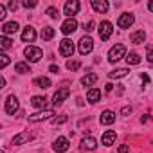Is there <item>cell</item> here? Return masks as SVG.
Wrapping results in <instances>:
<instances>
[{
    "mask_svg": "<svg viewBox=\"0 0 153 153\" xmlns=\"http://www.w3.org/2000/svg\"><path fill=\"white\" fill-rule=\"evenodd\" d=\"M115 139H117L115 131H114V130H108V131H105V133H103L101 142H103L105 146H114V144H115Z\"/></svg>",
    "mask_w": 153,
    "mask_h": 153,
    "instance_id": "16",
    "label": "cell"
},
{
    "mask_svg": "<svg viewBox=\"0 0 153 153\" xmlns=\"http://www.w3.org/2000/svg\"><path fill=\"white\" fill-rule=\"evenodd\" d=\"M99 121H101V124H105V126L114 124V123H115V112H112V110H105V112L101 114Z\"/></svg>",
    "mask_w": 153,
    "mask_h": 153,
    "instance_id": "14",
    "label": "cell"
},
{
    "mask_svg": "<svg viewBox=\"0 0 153 153\" xmlns=\"http://www.w3.org/2000/svg\"><path fill=\"white\" fill-rule=\"evenodd\" d=\"M117 151H119V153H130V148H128V144H121V146L117 148Z\"/></svg>",
    "mask_w": 153,
    "mask_h": 153,
    "instance_id": "36",
    "label": "cell"
},
{
    "mask_svg": "<svg viewBox=\"0 0 153 153\" xmlns=\"http://www.w3.org/2000/svg\"><path fill=\"white\" fill-rule=\"evenodd\" d=\"M74 51H76V47H74V42H72V40L65 38V40L59 42V54H61L63 58H70V56L74 54Z\"/></svg>",
    "mask_w": 153,
    "mask_h": 153,
    "instance_id": "5",
    "label": "cell"
},
{
    "mask_svg": "<svg viewBox=\"0 0 153 153\" xmlns=\"http://www.w3.org/2000/svg\"><path fill=\"white\" fill-rule=\"evenodd\" d=\"M99 38L103 40V42H106L110 36H112V33H114V25H112V22H108V20H105V22H101V25H99Z\"/></svg>",
    "mask_w": 153,
    "mask_h": 153,
    "instance_id": "7",
    "label": "cell"
},
{
    "mask_svg": "<svg viewBox=\"0 0 153 153\" xmlns=\"http://www.w3.org/2000/svg\"><path fill=\"white\" fill-rule=\"evenodd\" d=\"M79 9H81V4L78 2V0H68V2H65L63 15H67L68 18H74L76 15L79 13Z\"/></svg>",
    "mask_w": 153,
    "mask_h": 153,
    "instance_id": "2",
    "label": "cell"
},
{
    "mask_svg": "<svg viewBox=\"0 0 153 153\" xmlns=\"http://www.w3.org/2000/svg\"><path fill=\"white\" fill-rule=\"evenodd\" d=\"M68 96H70V90H68L67 87H63V88H59V90H58V92H56V94L52 96V105H54V106H58V105H61V103H63V101H65V99H67Z\"/></svg>",
    "mask_w": 153,
    "mask_h": 153,
    "instance_id": "12",
    "label": "cell"
},
{
    "mask_svg": "<svg viewBox=\"0 0 153 153\" xmlns=\"http://www.w3.org/2000/svg\"><path fill=\"white\" fill-rule=\"evenodd\" d=\"M6 16H7V15H6V6H4V4H0V20L4 22Z\"/></svg>",
    "mask_w": 153,
    "mask_h": 153,
    "instance_id": "35",
    "label": "cell"
},
{
    "mask_svg": "<svg viewBox=\"0 0 153 153\" xmlns=\"http://www.w3.org/2000/svg\"><path fill=\"white\" fill-rule=\"evenodd\" d=\"M148 9H149V11L153 13V0H151V2H149V4H148Z\"/></svg>",
    "mask_w": 153,
    "mask_h": 153,
    "instance_id": "45",
    "label": "cell"
},
{
    "mask_svg": "<svg viewBox=\"0 0 153 153\" xmlns=\"http://www.w3.org/2000/svg\"><path fill=\"white\" fill-rule=\"evenodd\" d=\"M29 140H33V135H31L29 131H22V133H18V135L13 137V144H15V146L25 144V142H29Z\"/></svg>",
    "mask_w": 153,
    "mask_h": 153,
    "instance_id": "15",
    "label": "cell"
},
{
    "mask_svg": "<svg viewBox=\"0 0 153 153\" xmlns=\"http://www.w3.org/2000/svg\"><path fill=\"white\" fill-rule=\"evenodd\" d=\"M24 54H25V58H27L29 61H33V63H36V61H40V59L43 58V52H42V49H40V47H34V45H29V47H25Z\"/></svg>",
    "mask_w": 153,
    "mask_h": 153,
    "instance_id": "3",
    "label": "cell"
},
{
    "mask_svg": "<svg viewBox=\"0 0 153 153\" xmlns=\"http://www.w3.org/2000/svg\"><path fill=\"white\" fill-rule=\"evenodd\" d=\"M79 67H81V61H78V59H68V61H67V68L72 70V72H76Z\"/></svg>",
    "mask_w": 153,
    "mask_h": 153,
    "instance_id": "29",
    "label": "cell"
},
{
    "mask_svg": "<svg viewBox=\"0 0 153 153\" xmlns=\"http://www.w3.org/2000/svg\"><path fill=\"white\" fill-rule=\"evenodd\" d=\"M6 114H9V115H15L16 112H18V108H20V103H18V97L16 96H7V99H6Z\"/></svg>",
    "mask_w": 153,
    "mask_h": 153,
    "instance_id": "8",
    "label": "cell"
},
{
    "mask_svg": "<svg viewBox=\"0 0 153 153\" xmlns=\"http://www.w3.org/2000/svg\"><path fill=\"white\" fill-rule=\"evenodd\" d=\"M112 88H114V85H112V83H106V87H105V90H106V92H112Z\"/></svg>",
    "mask_w": 153,
    "mask_h": 153,
    "instance_id": "43",
    "label": "cell"
},
{
    "mask_svg": "<svg viewBox=\"0 0 153 153\" xmlns=\"http://www.w3.org/2000/svg\"><path fill=\"white\" fill-rule=\"evenodd\" d=\"M78 51H79V54H83V56H87V54H90V52L94 51V40H92L90 36H83V38L79 40V45H78Z\"/></svg>",
    "mask_w": 153,
    "mask_h": 153,
    "instance_id": "4",
    "label": "cell"
},
{
    "mask_svg": "<svg viewBox=\"0 0 153 153\" xmlns=\"http://www.w3.org/2000/svg\"><path fill=\"white\" fill-rule=\"evenodd\" d=\"M47 119H54V110H52V108L42 110V112H38V114L29 115V123H40V121H47Z\"/></svg>",
    "mask_w": 153,
    "mask_h": 153,
    "instance_id": "6",
    "label": "cell"
},
{
    "mask_svg": "<svg viewBox=\"0 0 153 153\" xmlns=\"http://www.w3.org/2000/svg\"><path fill=\"white\" fill-rule=\"evenodd\" d=\"M140 79H142V83H149V76L148 74H140Z\"/></svg>",
    "mask_w": 153,
    "mask_h": 153,
    "instance_id": "41",
    "label": "cell"
},
{
    "mask_svg": "<svg viewBox=\"0 0 153 153\" xmlns=\"http://www.w3.org/2000/svg\"><path fill=\"white\" fill-rule=\"evenodd\" d=\"M94 25H96L94 22H88V24H85V31H87V33H90V31L94 29Z\"/></svg>",
    "mask_w": 153,
    "mask_h": 153,
    "instance_id": "37",
    "label": "cell"
},
{
    "mask_svg": "<svg viewBox=\"0 0 153 153\" xmlns=\"http://www.w3.org/2000/svg\"><path fill=\"white\" fill-rule=\"evenodd\" d=\"M96 81H97V74H94V72H90V74H87V76L81 78V85L83 87H92Z\"/></svg>",
    "mask_w": 153,
    "mask_h": 153,
    "instance_id": "22",
    "label": "cell"
},
{
    "mask_svg": "<svg viewBox=\"0 0 153 153\" xmlns=\"http://www.w3.org/2000/svg\"><path fill=\"white\" fill-rule=\"evenodd\" d=\"M20 29V25H18V22H6L4 25H2V33H4V36L6 34H13V33H16Z\"/></svg>",
    "mask_w": 153,
    "mask_h": 153,
    "instance_id": "19",
    "label": "cell"
},
{
    "mask_svg": "<svg viewBox=\"0 0 153 153\" xmlns=\"http://www.w3.org/2000/svg\"><path fill=\"white\" fill-rule=\"evenodd\" d=\"M11 43H13V42H11L7 36H4V34L0 36V47H2L4 51H6V49H9V47H11Z\"/></svg>",
    "mask_w": 153,
    "mask_h": 153,
    "instance_id": "30",
    "label": "cell"
},
{
    "mask_svg": "<svg viewBox=\"0 0 153 153\" xmlns=\"http://www.w3.org/2000/svg\"><path fill=\"white\" fill-rule=\"evenodd\" d=\"M126 63L128 65H139L140 63V56L137 52H130V54H126Z\"/></svg>",
    "mask_w": 153,
    "mask_h": 153,
    "instance_id": "27",
    "label": "cell"
},
{
    "mask_svg": "<svg viewBox=\"0 0 153 153\" xmlns=\"http://www.w3.org/2000/svg\"><path fill=\"white\" fill-rule=\"evenodd\" d=\"M144 40H146V33H144V31H135V33L130 34V42L135 43V45L144 43Z\"/></svg>",
    "mask_w": 153,
    "mask_h": 153,
    "instance_id": "21",
    "label": "cell"
},
{
    "mask_svg": "<svg viewBox=\"0 0 153 153\" xmlns=\"http://www.w3.org/2000/svg\"><path fill=\"white\" fill-rule=\"evenodd\" d=\"M67 121H68L67 115H59V117H54V119H52V124L58 126V124H63V123H67Z\"/></svg>",
    "mask_w": 153,
    "mask_h": 153,
    "instance_id": "33",
    "label": "cell"
},
{
    "mask_svg": "<svg viewBox=\"0 0 153 153\" xmlns=\"http://www.w3.org/2000/svg\"><path fill=\"white\" fill-rule=\"evenodd\" d=\"M68 148H70V142H68L67 137H58V139L52 142V149H54L56 153H65Z\"/></svg>",
    "mask_w": 153,
    "mask_h": 153,
    "instance_id": "9",
    "label": "cell"
},
{
    "mask_svg": "<svg viewBox=\"0 0 153 153\" xmlns=\"http://www.w3.org/2000/svg\"><path fill=\"white\" fill-rule=\"evenodd\" d=\"M45 13H47V15H49L51 18H54V20H56V18L59 16V11H58V9H56L54 6H51V7H47V11H45Z\"/></svg>",
    "mask_w": 153,
    "mask_h": 153,
    "instance_id": "32",
    "label": "cell"
},
{
    "mask_svg": "<svg viewBox=\"0 0 153 153\" xmlns=\"http://www.w3.org/2000/svg\"><path fill=\"white\" fill-rule=\"evenodd\" d=\"M92 7H94L96 13H106L110 4L106 2V0H92Z\"/></svg>",
    "mask_w": 153,
    "mask_h": 153,
    "instance_id": "18",
    "label": "cell"
},
{
    "mask_svg": "<svg viewBox=\"0 0 153 153\" xmlns=\"http://www.w3.org/2000/svg\"><path fill=\"white\" fill-rule=\"evenodd\" d=\"M9 61H11V59H9L7 54H4V52L0 54V68H6V67L9 65Z\"/></svg>",
    "mask_w": 153,
    "mask_h": 153,
    "instance_id": "31",
    "label": "cell"
},
{
    "mask_svg": "<svg viewBox=\"0 0 153 153\" xmlns=\"http://www.w3.org/2000/svg\"><path fill=\"white\" fill-rule=\"evenodd\" d=\"M97 148V140L94 139V137H85L83 140H81V149H85V151H94Z\"/></svg>",
    "mask_w": 153,
    "mask_h": 153,
    "instance_id": "17",
    "label": "cell"
},
{
    "mask_svg": "<svg viewBox=\"0 0 153 153\" xmlns=\"http://www.w3.org/2000/svg\"><path fill=\"white\" fill-rule=\"evenodd\" d=\"M34 85H36L38 88H43V90H45V88H51V85H52V83H51V79H49V78L42 76V78H36V79H34Z\"/></svg>",
    "mask_w": 153,
    "mask_h": 153,
    "instance_id": "24",
    "label": "cell"
},
{
    "mask_svg": "<svg viewBox=\"0 0 153 153\" xmlns=\"http://www.w3.org/2000/svg\"><path fill=\"white\" fill-rule=\"evenodd\" d=\"M31 105H33L34 108H45L47 99H45V96H34V97L31 99Z\"/></svg>",
    "mask_w": 153,
    "mask_h": 153,
    "instance_id": "25",
    "label": "cell"
},
{
    "mask_svg": "<svg viewBox=\"0 0 153 153\" xmlns=\"http://www.w3.org/2000/svg\"><path fill=\"white\" fill-rule=\"evenodd\" d=\"M22 40H24L25 43H33V42L36 40V29L31 27V25H27V27L22 31Z\"/></svg>",
    "mask_w": 153,
    "mask_h": 153,
    "instance_id": "13",
    "label": "cell"
},
{
    "mask_svg": "<svg viewBox=\"0 0 153 153\" xmlns=\"http://www.w3.org/2000/svg\"><path fill=\"white\" fill-rule=\"evenodd\" d=\"M54 27H51V25H45L43 29H42V38L43 40H52L54 38Z\"/></svg>",
    "mask_w": 153,
    "mask_h": 153,
    "instance_id": "26",
    "label": "cell"
},
{
    "mask_svg": "<svg viewBox=\"0 0 153 153\" xmlns=\"http://www.w3.org/2000/svg\"><path fill=\"white\" fill-rule=\"evenodd\" d=\"M16 7H18V4H16V2H9V9L16 11Z\"/></svg>",
    "mask_w": 153,
    "mask_h": 153,
    "instance_id": "42",
    "label": "cell"
},
{
    "mask_svg": "<svg viewBox=\"0 0 153 153\" xmlns=\"http://www.w3.org/2000/svg\"><path fill=\"white\" fill-rule=\"evenodd\" d=\"M49 70H51L52 74H58V72H59V67H58V65H51V67H49Z\"/></svg>",
    "mask_w": 153,
    "mask_h": 153,
    "instance_id": "39",
    "label": "cell"
},
{
    "mask_svg": "<svg viewBox=\"0 0 153 153\" xmlns=\"http://www.w3.org/2000/svg\"><path fill=\"white\" fill-rule=\"evenodd\" d=\"M128 68H115V70H112L110 74H108V78L110 79H119V78H124V76H128Z\"/></svg>",
    "mask_w": 153,
    "mask_h": 153,
    "instance_id": "23",
    "label": "cell"
},
{
    "mask_svg": "<svg viewBox=\"0 0 153 153\" xmlns=\"http://www.w3.org/2000/svg\"><path fill=\"white\" fill-rule=\"evenodd\" d=\"M126 56V47L123 45V43H117V45H114L110 51H108V61L110 63H117L119 59H123Z\"/></svg>",
    "mask_w": 153,
    "mask_h": 153,
    "instance_id": "1",
    "label": "cell"
},
{
    "mask_svg": "<svg viewBox=\"0 0 153 153\" xmlns=\"http://www.w3.org/2000/svg\"><path fill=\"white\" fill-rule=\"evenodd\" d=\"M133 22H135V16H133L131 13H123V15L119 16V20H117V25H119L121 29H130V27L133 25Z\"/></svg>",
    "mask_w": 153,
    "mask_h": 153,
    "instance_id": "10",
    "label": "cell"
},
{
    "mask_svg": "<svg viewBox=\"0 0 153 153\" xmlns=\"http://www.w3.org/2000/svg\"><path fill=\"white\" fill-rule=\"evenodd\" d=\"M101 99V90L99 88H88V92H87V101L88 103H97Z\"/></svg>",
    "mask_w": 153,
    "mask_h": 153,
    "instance_id": "20",
    "label": "cell"
},
{
    "mask_svg": "<svg viewBox=\"0 0 153 153\" xmlns=\"http://www.w3.org/2000/svg\"><path fill=\"white\" fill-rule=\"evenodd\" d=\"M15 70H16L18 74H29V72H31V68H29V65H27V63H24V61H20V63H16V65H15Z\"/></svg>",
    "mask_w": 153,
    "mask_h": 153,
    "instance_id": "28",
    "label": "cell"
},
{
    "mask_svg": "<svg viewBox=\"0 0 153 153\" xmlns=\"http://www.w3.org/2000/svg\"><path fill=\"white\" fill-rule=\"evenodd\" d=\"M22 6H24V7H27V9H33V7H36V6H38V2H36V0H24Z\"/></svg>",
    "mask_w": 153,
    "mask_h": 153,
    "instance_id": "34",
    "label": "cell"
},
{
    "mask_svg": "<svg viewBox=\"0 0 153 153\" xmlns=\"http://www.w3.org/2000/svg\"><path fill=\"white\" fill-rule=\"evenodd\" d=\"M76 29H78V22H76V18H67L63 24H61V33L65 34V36H68V34H72Z\"/></svg>",
    "mask_w": 153,
    "mask_h": 153,
    "instance_id": "11",
    "label": "cell"
},
{
    "mask_svg": "<svg viewBox=\"0 0 153 153\" xmlns=\"http://www.w3.org/2000/svg\"><path fill=\"white\" fill-rule=\"evenodd\" d=\"M146 58H148V61L153 65V49H149V51H148V56H146Z\"/></svg>",
    "mask_w": 153,
    "mask_h": 153,
    "instance_id": "40",
    "label": "cell"
},
{
    "mask_svg": "<svg viewBox=\"0 0 153 153\" xmlns=\"http://www.w3.org/2000/svg\"><path fill=\"white\" fill-rule=\"evenodd\" d=\"M121 114H123V115H130V114H131V106H124V108L121 110Z\"/></svg>",
    "mask_w": 153,
    "mask_h": 153,
    "instance_id": "38",
    "label": "cell"
},
{
    "mask_svg": "<svg viewBox=\"0 0 153 153\" xmlns=\"http://www.w3.org/2000/svg\"><path fill=\"white\" fill-rule=\"evenodd\" d=\"M4 87H6V79L2 78V79H0V88H4Z\"/></svg>",
    "mask_w": 153,
    "mask_h": 153,
    "instance_id": "44",
    "label": "cell"
}]
</instances>
